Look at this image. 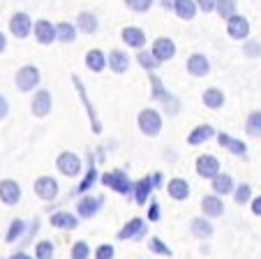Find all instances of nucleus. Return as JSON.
Segmentation results:
<instances>
[{
	"label": "nucleus",
	"mask_w": 261,
	"mask_h": 259,
	"mask_svg": "<svg viewBox=\"0 0 261 259\" xmlns=\"http://www.w3.org/2000/svg\"><path fill=\"white\" fill-rule=\"evenodd\" d=\"M215 12H217V14H220V19H224V21H227L229 16L238 14V12H236V0H217Z\"/></svg>",
	"instance_id": "e433bc0d"
},
{
	"label": "nucleus",
	"mask_w": 261,
	"mask_h": 259,
	"mask_svg": "<svg viewBox=\"0 0 261 259\" xmlns=\"http://www.w3.org/2000/svg\"><path fill=\"white\" fill-rule=\"evenodd\" d=\"M155 54V58L160 60V63H167V60H171L173 56H176V42H173L171 37H158L153 42V49H150Z\"/></svg>",
	"instance_id": "dca6fc26"
},
{
	"label": "nucleus",
	"mask_w": 261,
	"mask_h": 259,
	"mask_svg": "<svg viewBox=\"0 0 261 259\" xmlns=\"http://www.w3.org/2000/svg\"><path fill=\"white\" fill-rule=\"evenodd\" d=\"M197 174L201 178H206V181H213V178L217 176V174H220L222 171V164H220V160H217L215 155H199L197 157Z\"/></svg>",
	"instance_id": "9d476101"
},
{
	"label": "nucleus",
	"mask_w": 261,
	"mask_h": 259,
	"mask_svg": "<svg viewBox=\"0 0 261 259\" xmlns=\"http://www.w3.org/2000/svg\"><path fill=\"white\" fill-rule=\"evenodd\" d=\"M148 234V227L141 218H132L129 222H125L123 229L118 231V241H141Z\"/></svg>",
	"instance_id": "9b49d317"
},
{
	"label": "nucleus",
	"mask_w": 261,
	"mask_h": 259,
	"mask_svg": "<svg viewBox=\"0 0 261 259\" xmlns=\"http://www.w3.org/2000/svg\"><path fill=\"white\" fill-rule=\"evenodd\" d=\"M173 12H176V16L180 21H192L199 12V5H197V0H176Z\"/></svg>",
	"instance_id": "bb28decb"
},
{
	"label": "nucleus",
	"mask_w": 261,
	"mask_h": 259,
	"mask_svg": "<svg viewBox=\"0 0 261 259\" xmlns=\"http://www.w3.org/2000/svg\"><path fill=\"white\" fill-rule=\"evenodd\" d=\"M33 190L42 201H54L56 197H58V192H60V185H58V181H56L54 176H40L37 181H35Z\"/></svg>",
	"instance_id": "0eeeda50"
},
{
	"label": "nucleus",
	"mask_w": 261,
	"mask_h": 259,
	"mask_svg": "<svg viewBox=\"0 0 261 259\" xmlns=\"http://www.w3.org/2000/svg\"><path fill=\"white\" fill-rule=\"evenodd\" d=\"M139 130H141L146 137H158L160 132H162V116H160L158 109H141L139 111Z\"/></svg>",
	"instance_id": "7ed1b4c3"
},
{
	"label": "nucleus",
	"mask_w": 261,
	"mask_h": 259,
	"mask_svg": "<svg viewBox=\"0 0 261 259\" xmlns=\"http://www.w3.org/2000/svg\"><path fill=\"white\" fill-rule=\"evenodd\" d=\"M54 243L51 241H37L35 245V259H54Z\"/></svg>",
	"instance_id": "4c0bfd02"
},
{
	"label": "nucleus",
	"mask_w": 261,
	"mask_h": 259,
	"mask_svg": "<svg viewBox=\"0 0 261 259\" xmlns=\"http://www.w3.org/2000/svg\"><path fill=\"white\" fill-rule=\"evenodd\" d=\"M167 192H169V197L176 201H188L192 190H190V183L185 181V178H171V181L167 183Z\"/></svg>",
	"instance_id": "b1692460"
},
{
	"label": "nucleus",
	"mask_w": 261,
	"mask_h": 259,
	"mask_svg": "<svg viewBox=\"0 0 261 259\" xmlns=\"http://www.w3.org/2000/svg\"><path fill=\"white\" fill-rule=\"evenodd\" d=\"M190 231H192L194 239H211L215 229H213V222L203 215V218H194V220L190 222Z\"/></svg>",
	"instance_id": "cd10ccee"
},
{
	"label": "nucleus",
	"mask_w": 261,
	"mask_h": 259,
	"mask_svg": "<svg viewBox=\"0 0 261 259\" xmlns=\"http://www.w3.org/2000/svg\"><path fill=\"white\" fill-rule=\"evenodd\" d=\"M197 5L201 12H206V14H211V12H215V5L217 0H197Z\"/></svg>",
	"instance_id": "a18cd8bd"
},
{
	"label": "nucleus",
	"mask_w": 261,
	"mask_h": 259,
	"mask_svg": "<svg viewBox=\"0 0 261 259\" xmlns=\"http://www.w3.org/2000/svg\"><path fill=\"white\" fill-rule=\"evenodd\" d=\"M160 218H162V208H160V204L155 199H150V206H148V220L160 222Z\"/></svg>",
	"instance_id": "c03bdc74"
},
{
	"label": "nucleus",
	"mask_w": 261,
	"mask_h": 259,
	"mask_svg": "<svg viewBox=\"0 0 261 259\" xmlns=\"http://www.w3.org/2000/svg\"><path fill=\"white\" fill-rule=\"evenodd\" d=\"M42 74L35 65H23V67L16 69L14 74V86L21 90V93H33V90L40 88Z\"/></svg>",
	"instance_id": "f257e3e1"
},
{
	"label": "nucleus",
	"mask_w": 261,
	"mask_h": 259,
	"mask_svg": "<svg viewBox=\"0 0 261 259\" xmlns=\"http://www.w3.org/2000/svg\"><path fill=\"white\" fill-rule=\"evenodd\" d=\"M217 144H220L222 148H227L231 155H238V157H245L247 155L245 142H241V139L231 137V134H227V132H217Z\"/></svg>",
	"instance_id": "a211bd4d"
},
{
	"label": "nucleus",
	"mask_w": 261,
	"mask_h": 259,
	"mask_svg": "<svg viewBox=\"0 0 261 259\" xmlns=\"http://www.w3.org/2000/svg\"><path fill=\"white\" fill-rule=\"evenodd\" d=\"M51 227L56 229H63V231H72L79 227V218L69 210H58V213L51 215Z\"/></svg>",
	"instance_id": "aec40b11"
},
{
	"label": "nucleus",
	"mask_w": 261,
	"mask_h": 259,
	"mask_svg": "<svg viewBox=\"0 0 261 259\" xmlns=\"http://www.w3.org/2000/svg\"><path fill=\"white\" fill-rule=\"evenodd\" d=\"M155 0H125V7L132 12H137V14H146L150 7H153Z\"/></svg>",
	"instance_id": "a19ab883"
},
{
	"label": "nucleus",
	"mask_w": 261,
	"mask_h": 259,
	"mask_svg": "<svg viewBox=\"0 0 261 259\" xmlns=\"http://www.w3.org/2000/svg\"><path fill=\"white\" fill-rule=\"evenodd\" d=\"M201 102L206 104L208 109H213V111H217V109L224 107V93H222L220 88H208L203 90L201 95Z\"/></svg>",
	"instance_id": "2f4dec72"
},
{
	"label": "nucleus",
	"mask_w": 261,
	"mask_h": 259,
	"mask_svg": "<svg viewBox=\"0 0 261 259\" xmlns=\"http://www.w3.org/2000/svg\"><path fill=\"white\" fill-rule=\"evenodd\" d=\"M148 250L153 254H162V257H173V250L169 248L167 243H164L162 239H158V236H150V241H148Z\"/></svg>",
	"instance_id": "c9c22d12"
},
{
	"label": "nucleus",
	"mask_w": 261,
	"mask_h": 259,
	"mask_svg": "<svg viewBox=\"0 0 261 259\" xmlns=\"http://www.w3.org/2000/svg\"><path fill=\"white\" fill-rule=\"evenodd\" d=\"M213 137H217L215 127L208 125V123H203V125H197L192 132L188 134V144H190V146H201V144L211 142Z\"/></svg>",
	"instance_id": "4be33fe9"
},
{
	"label": "nucleus",
	"mask_w": 261,
	"mask_h": 259,
	"mask_svg": "<svg viewBox=\"0 0 261 259\" xmlns=\"http://www.w3.org/2000/svg\"><path fill=\"white\" fill-rule=\"evenodd\" d=\"M153 185H155V190L164 185V176L160 174V171H155V174H153Z\"/></svg>",
	"instance_id": "de8ad7c7"
},
{
	"label": "nucleus",
	"mask_w": 261,
	"mask_h": 259,
	"mask_svg": "<svg viewBox=\"0 0 261 259\" xmlns=\"http://www.w3.org/2000/svg\"><path fill=\"white\" fill-rule=\"evenodd\" d=\"M69 257L72 259H90V245L86 241H76L69 250Z\"/></svg>",
	"instance_id": "58836bf2"
},
{
	"label": "nucleus",
	"mask_w": 261,
	"mask_h": 259,
	"mask_svg": "<svg viewBox=\"0 0 261 259\" xmlns=\"http://www.w3.org/2000/svg\"><path fill=\"white\" fill-rule=\"evenodd\" d=\"M76 28H79L81 33H86V35H93V33H97L99 30V21H97V16H95L93 12H81V14L76 16Z\"/></svg>",
	"instance_id": "c756f323"
},
{
	"label": "nucleus",
	"mask_w": 261,
	"mask_h": 259,
	"mask_svg": "<svg viewBox=\"0 0 261 259\" xmlns=\"http://www.w3.org/2000/svg\"><path fill=\"white\" fill-rule=\"evenodd\" d=\"M252 213H254V215H261V197H256V199L252 201Z\"/></svg>",
	"instance_id": "09e8293b"
},
{
	"label": "nucleus",
	"mask_w": 261,
	"mask_h": 259,
	"mask_svg": "<svg viewBox=\"0 0 261 259\" xmlns=\"http://www.w3.org/2000/svg\"><path fill=\"white\" fill-rule=\"evenodd\" d=\"M211 187H213V192L215 195H220V197H227V195H233V190H236V183H233V178L229 176V174H217L215 178L211 181Z\"/></svg>",
	"instance_id": "393cba45"
},
{
	"label": "nucleus",
	"mask_w": 261,
	"mask_h": 259,
	"mask_svg": "<svg viewBox=\"0 0 261 259\" xmlns=\"http://www.w3.org/2000/svg\"><path fill=\"white\" fill-rule=\"evenodd\" d=\"M185 67H188V74L201 79V77H208V72H211V60L203 54H192L188 58V63H185Z\"/></svg>",
	"instance_id": "f3484780"
},
{
	"label": "nucleus",
	"mask_w": 261,
	"mask_h": 259,
	"mask_svg": "<svg viewBox=\"0 0 261 259\" xmlns=\"http://www.w3.org/2000/svg\"><path fill=\"white\" fill-rule=\"evenodd\" d=\"M120 37H123L125 46H129V49H137V51H141L143 46H146V42H148L146 33H143L141 28H137V26H127V28H123Z\"/></svg>",
	"instance_id": "2eb2a0df"
},
{
	"label": "nucleus",
	"mask_w": 261,
	"mask_h": 259,
	"mask_svg": "<svg viewBox=\"0 0 261 259\" xmlns=\"http://www.w3.org/2000/svg\"><path fill=\"white\" fill-rule=\"evenodd\" d=\"M0 201L7 206H16L21 201V185L14 178H3L0 181Z\"/></svg>",
	"instance_id": "ddd939ff"
},
{
	"label": "nucleus",
	"mask_w": 261,
	"mask_h": 259,
	"mask_svg": "<svg viewBox=\"0 0 261 259\" xmlns=\"http://www.w3.org/2000/svg\"><path fill=\"white\" fill-rule=\"evenodd\" d=\"M7 116H10V102L5 95H0V121H5Z\"/></svg>",
	"instance_id": "49530a36"
},
{
	"label": "nucleus",
	"mask_w": 261,
	"mask_h": 259,
	"mask_svg": "<svg viewBox=\"0 0 261 259\" xmlns=\"http://www.w3.org/2000/svg\"><path fill=\"white\" fill-rule=\"evenodd\" d=\"M97 178H99V171H97V167H95V162L90 160V167H88V171H86V176L81 178L79 185L74 187V195H86V192L97 183Z\"/></svg>",
	"instance_id": "c85d7f7f"
},
{
	"label": "nucleus",
	"mask_w": 261,
	"mask_h": 259,
	"mask_svg": "<svg viewBox=\"0 0 261 259\" xmlns=\"http://www.w3.org/2000/svg\"><path fill=\"white\" fill-rule=\"evenodd\" d=\"M33 35H35V39H37V44H42V46L54 44L56 42V23H51V21H46V19L35 21Z\"/></svg>",
	"instance_id": "f8f14e48"
},
{
	"label": "nucleus",
	"mask_w": 261,
	"mask_h": 259,
	"mask_svg": "<svg viewBox=\"0 0 261 259\" xmlns=\"http://www.w3.org/2000/svg\"><path fill=\"white\" fill-rule=\"evenodd\" d=\"M227 33L231 39H247L250 35V21L243 14H233L227 19Z\"/></svg>",
	"instance_id": "4468645a"
},
{
	"label": "nucleus",
	"mask_w": 261,
	"mask_h": 259,
	"mask_svg": "<svg viewBox=\"0 0 261 259\" xmlns=\"http://www.w3.org/2000/svg\"><path fill=\"white\" fill-rule=\"evenodd\" d=\"M99 181H102L104 187L118 192V195H132V185H134V183L129 181V176L125 174L123 169L107 171V174H102V176H99Z\"/></svg>",
	"instance_id": "f03ea898"
},
{
	"label": "nucleus",
	"mask_w": 261,
	"mask_h": 259,
	"mask_svg": "<svg viewBox=\"0 0 261 259\" xmlns=\"http://www.w3.org/2000/svg\"><path fill=\"white\" fill-rule=\"evenodd\" d=\"M137 63L141 65V67L146 69V72H155V69H158L160 65H162L158 58H155L153 51H146V49H141V51L137 54Z\"/></svg>",
	"instance_id": "72a5a7b5"
},
{
	"label": "nucleus",
	"mask_w": 261,
	"mask_h": 259,
	"mask_svg": "<svg viewBox=\"0 0 261 259\" xmlns=\"http://www.w3.org/2000/svg\"><path fill=\"white\" fill-rule=\"evenodd\" d=\"M5 49H7V37H5V33L0 30V54H5Z\"/></svg>",
	"instance_id": "8fccbe9b"
},
{
	"label": "nucleus",
	"mask_w": 261,
	"mask_h": 259,
	"mask_svg": "<svg viewBox=\"0 0 261 259\" xmlns=\"http://www.w3.org/2000/svg\"><path fill=\"white\" fill-rule=\"evenodd\" d=\"M25 231H28L25 220L14 218V220L10 222V229H7V234H5V241H7V243H16V241H21L25 236Z\"/></svg>",
	"instance_id": "473e14b6"
},
{
	"label": "nucleus",
	"mask_w": 261,
	"mask_h": 259,
	"mask_svg": "<svg viewBox=\"0 0 261 259\" xmlns=\"http://www.w3.org/2000/svg\"><path fill=\"white\" fill-rule=\"evenodd\" d=\"M107 60H109V69L114 74H125L129 69V56L123 49H114L107 56Z\"/></svg>",
	"instance_id": "5701e85b"
},
{
	"label": "nucleus",
	"mask_w": 261,
	"mask_h": 259,
	"mask_svg": "<svg viewBox=\"0 0 261 259\" xmlns=\"http://www.w3.org/2000/svg\"><path fill=\"white\" fill-rule=\"evenodd\" d=\"M72 83H74V88H76V93H79L81 102H84V107H86V113H88V118H90V127H93V132H95V134H99V132H102V123H99L95 107L90 104L88 93H86V88H84V81H81V79L76 77V74H72Z\"/></svg>",
	"instance_id": "423d86ee"
},
{
	"label": "nucleus",
	"mask_w": 261,
	"mask_h": 259,
	"mask_svg": "<svg viewBox=\"0 0 261 259\" xmlns=\"http://www.w3.org/2000/svg\"><path fill=\"white\" fill-rule=\"evenodd\" d=\"M10 259H33V257H30V254H25V252H14Z\"/></svg>",
	"instance_id": "603ef678"
},
{
	"label": "nucleus",
	"mask_w": 261,
	"mask_h": 259,
	"mask_svg": "<svg viewBox=\"0 0 261 259\" xmlns=\"http://www.w3.org/2000/svg\"><path fill=\"white\" fill-rule=\"evenodd\" d=\"M116 257V248L109 243H102L95 248V259H114Z\"/></svg>",
	"instance_id": "79ce46f5"
},
{
	"label": "nucleus",
	"mask_w": 261,
	"mask_h": 259,
	"mask_svg": "<svg viewBox=\"0 0 261 259\" xmlns=\"http://www.w3.org/2000/svg\"><path fill=\"white\" fill-rule=\"evenodd\" d=\"M160 3H162L164 10H173L176 7V0H160Z\"/></svg>",
	"instance_id": "3c124183"
},
{
	"label": "nucleus",
	"mask_w": 261,
	"mask_h": 259,
	"mask_svg": "<svg viewBox=\"0 0 261 259\" xmlns=\"http://www.w3.org/2000/svg\"><path fill=\"white\" fill-rule=\"evenodd\" d=\"M33 19H30L25 12H16V14H12L10 19V33L14 35L16 39H25L30 37V33H33Z\"/></svg>",
	"instance_id": "1a4fd4ad"
},
{
	"label": "nucleus",
	"mask_w": 261,
	"mask_h": 259,
	"mask_svg": "<svg viewBox=\"0 0 261 259\" xmlns=\"http://www.w3.org/2000/svg\"><path fill=\"white\" fill-rule=\"evenodd\" d=\"M245 132L250 137H261V111H252L245 121Z\"/></svg>",
	"instance_id": "f704fd0d"
},
{
	"label": "nucleus",
	"mask_w": 261,
	"mask_h": 259,
	"mask_svg": "<svg viewBox=\"0 0 261 259\" xmlns=\"http://www.w3.org/2000/svg\"><path fill=\"white\" fill-rule=\"evenodd\" d=\"M243 51H245L247 58H259V56H261V42H254V39H250V42H245Z\"/></svg>",
	"instance_id": "37998d69"
},
{
	"label": "nucleus",
	"mask_w": 261,
	"mask_h": 259,
	"mask_svg": "<svg viewBox=\"0 0 261 259\" xmlns=\"http://www.w3.org/2000/svg\"><path fill=\"white\" fill-rule=\"evenodd\" d=\"M201 210L206 218H220L222 213H224V199H222L220 195H206L201 199Z\"/></svg>",
	"instance_id": "412c9836"
},
{
	"label": "nucleus",
	"mask_w": 261,
	"mask_h": 259,
	"mask_svg": "<svg viewBox=\"0 0 261 259\" xmlns=\"http://www.w3.org/2000/svg\"><path fill=\"white\" fill-rule=\"evenodd\" d=\"M250 199H252V185H247V183L236 185V190H233V201H236V204H247Z\"/></svg>",
	"instance_id": "ea45409f"
},
{
	"label": "nucleus",
	"mask_w": 261,
	"mask_h": 259,
	"mask_svg": "<svg viewBox=\"0 0 261 259\" xmlns=\"http://www.w3.org/2000/svg\"><path fill=\"white\" fill-rule=\"evenodd\" d=\"M56 39H58L60 44H72L74 39H76V26L69 23V21H60L56 26Z\"/></svg>",
	"instance_id": "7c9ffc66"
},
{
	"label": "nucleus",
	"mask_w": 261,
	"mask_h": 259,
	"mask_svg": "<svg viewBox=\"0 0 261 259\" xmlns=\"http://www.w3.org/2000/svg\"><path fill=\"white\" fill-rule=\"evenodd\" d=\"M51 107H54V98H51L49 90L40 88L33 95V102H30V111H33L35 118H46L51 113Z\"/></svg>",
	"instance_id": "6e6552de"
},
{
	"label": "nucleus",
	"mask_w": 261,
	"mask_h": 259,
	"mask_svg": "<svg viewBox=\"0 0 261 259\" xmlns=\"http://www.w3.org/2000/svg\"><path fill=\"white\" fill-rule=\"evenodd\" d=\"M56 167H58V171L63 174V176H67V178L79 176L81 169H84L81 157L76 155V153H72V151H63V153H60V155L56 157Z\"/></svg>",
	"instance_id": "20e7f679"
},
{
	"label": "nucleus",
	"mask_w": 261,
	"mask_h": 259,
	"mask_svg": "<svg viewBox=\"0 0 261 259\" xmlns=\"http://www.w3.org/2000/svg\"><path fill=\"white\" fill-rule=\"evenodd\" d=\"M102 204H104L102 195H81V199L76 201V213L84 220H90L102 210Z\"/></svg>",
	"instance_id": "39448f33"
},
{
	"label": "nucleus",
	"mask_w": 261,
	"mask_h": 259,
	"mask_svg": "<svg viewBox=\"0 0 261 259\" xmlns=\"http://www.w3.org/2000/svg\"><path fill=\"white\" fill-rule=\"evenodd\" d=\"M155 190V185H153V176H143V178H139L137 183L132 185V197H134V201H137L139 206H143L148 201V197H150V192Z\"/></svg>",
	"instance_id": "6ab92c4d"
},
{
	"label": "nucleus",
	"mask_w": 261,
	"mask_h": 259,
	"mask_svg": "<svg viewBox=\"0 0 261 259\" xmlns=\"http://www.w3.org/2000/svg\"><path fill=\"white\" fill-rule=\"evenodd\" d=\"M86 67L90 69V72L99 74L104 72V69L109 67V60H107V54L99 49H90L88 54H86Z\"/></svg>",
	"instance_id": "a878e982"
}]
</instances>
